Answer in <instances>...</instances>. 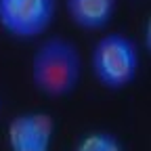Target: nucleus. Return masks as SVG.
Wrapping results in <instances>:
<instances>
[{"instance_id": "nucleus-4", "label": "nucleus", "mask_w": 151, "mask_h": 151, "mask_svg": "<svg viewBox=\"0 0 151 151\" xmlns=\"http://www.w3.org/2000/svg\"><path fill=\"white\" fill-rule=\"evenodd\" d=\"M118 0H65L67 17L82 32L105 29L116 15Z\"/></svg>"}, {"instance_id": "nucleus-3", "label": "nucleus", "mask_w": 151, "mask_h": 151, "mask_svg": "<svg viewBox=\"0 0 151 151\" xmlns=\"http://www.w3.org/2000/svg\"><path fill=\"white\" fill-rule=\"evenodd\" d=\"M59 0H0V27L19 40H34L48 32Z\"/></svg>"}, {"instance_id": "nucleus-6", "label": "nucleus", "mask_w": 151, "mask_h": 151, "mask_svg": "<svg viewBox=\"0 0 151 151\" xmlns=\"http://www.w3.org/2000/svg\"><path fill=\"white\" fill-rule=\"evenodd\" d=\"M27 124H29V143H44L50 145L55 137V118L42 111H34L27 113Z\"/></svg>"}, {"instance_id": "nucleus-2", "label": "nucleus", "mask_w": 151, "mask_h": 151, "mask_svg": "<svg viewBox=\"0 0 151 151\" xmlns=\"http://www.w3.org/2000/svg\"><path fill=\"white\" fill-rule=\"evenodd\" d=\"M92 76L107 90H122L137 80L141 69V50L132 36L109 32L99 38L90 52Z\"/></svg>"}, {"instance_id": "nucleus-5", "label": "nucleus", "mask_w": 151, "mask_h": 151, "mask_svg": "<svg viewBox=\"0 0 151 151\" xmlns=\"http://www.w3.org/2000/svg\"><path fill=\"white\" fill-rule=\"evenodd\" d=\"M73 151H124V145L111 132L94 130V132H88L86 137H82Z\"/></svg>"}, {"instance_id": "nucleus-1", "label": "nucleus", "mask_w": 151, "mask_h": 151, "mask_svg": "<svg viewBox=\"0 0 151 151\" xmlns=\"http://www.w3.org/2000/svg\"><path fill=\"white\" fill-rule=\"evenodd\" d=\"M82 80V55L69 38L50 36L32 57V84L50 101L67 99Z\"/></svg>"}, {"instance_id": "nucleus-7", "label": "nucleus", "mask_w": 151, "mask_h": 151, "mask_svg": "<svg viewBox=\"0 0 151 151\" xmlns=\"http://www.w3.org/2000/svg\"><path fill=\"white\" fill-rule=\"evenodd\" d=\"M6 143L11 151H19L25 145H29V124H27V113L15 116L6 130Z\"/></svg>"}, {"instance_id": "nucleus-8", "label": "nucleus", "mask_w": 151, "mask_h": 151, "mask_svg": "<svg viewBox=\"0 0 151 151\" xmlns=\"http://www.w3.org/2000/svg\"><path fill=\"white\" fill-rule=\"evenodd\" d=\"M19 151H50V145H44V143H29V145H25L23 149H19Z\"/></svg>"}]
</instances>
